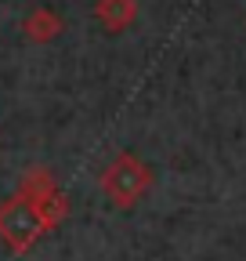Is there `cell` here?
Here are the masks:
<instances>
[{"label": "cell", "mask_w": 246, "mask_h": 261, "mask_svg": "<svg viewBox=\"0 0 246 261\" xmlns=\"http://www.w3.org/2000/svg\"><path fill=\"white\" fill-rule=\"evenodd\" d=\"M40 228V211L29 203H8L0 207V240H8L11 247H25Z\"/></svg>", "instance_id": "cell-1"}, {"label": "cell", "mask_w": 246, "mask_h": 261, "mask_svg": "<svg viewBox=\"0 0 246 261\" xmlns=\"http://www.w3.org/2000/svg\"><path fill=\"white\" fill-rule=\"evenodd\" d=\"M141 189H145V171L138 167V163H134L131 156L116 160V167L105 174V192L112 196L116 203H131Z\"/></svg>", "instance_id": "cell-2"}, {"label": "cell", "mask_w": 246, "mask_h": 261, "mask_svg": "<svg viewBox=\"0 0 246 261\" xmlns=\"http://www.w3.org/2000/svg\"><path fill=\"white\" fill-rule=\"evenodd\" d=\"M98 15H102V22H109V25H123L131 15H134V4L131 0H102V8H98Z\"/></svg>", "instance_id": "cell-3"}, {"label": "cell", "mask_w": 246, "mask_h": 261, "mask_svg": "<svg viewBox=\"0 0 246 261\" xmlns=\"http://www.w3.org/2000/svg\"><path fill=\"white\" fill-rule=\"evenodd\" d=\"M33 37H54V29H58V22H54V15H47V11H37L33 18H29V25H25Z\"/></svg>", "instance_id": "cell-4"}]
</instances>
